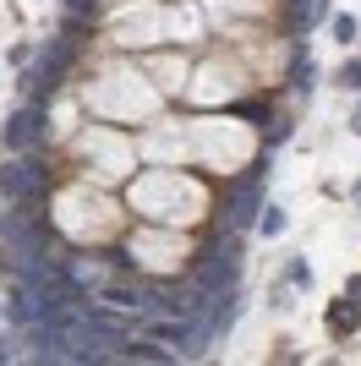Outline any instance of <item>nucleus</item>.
Wrapping results in <instances>:
<instances>
[{"mask_svg": "<svg viewBox=\"0 0 361 366\" xmlns=\"http://www.w3.org/2000/svg\"><path fill=\"white\" fill-rule=\"evenodd\" d=\"M340 82H345V88H356V82H361V61H356V66H345V71H340Z\"/></svg>", "mask_w": 361, "mask_h": 366, "instance_id": "1", "label": "nucleus"}]
</instances>
